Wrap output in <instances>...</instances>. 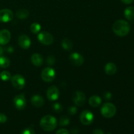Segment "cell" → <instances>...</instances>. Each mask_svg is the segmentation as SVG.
Listing matches in <instances>:
<instances>
[{"label": "cell", "instance_id": "1f68e13d", "mask_svg": "<svg viewBox=\"0 0 134 134\" xmlns=\"http://www.w3.org/2000/svg\"><path fill=\"white\" fill-rule=\"evenodd\" d=\"M56 134H69V132L66 129H60L56 132Z\"/></svg>", "mask_w": 134, "mask_h": 134}, {"label": "cell", "instance_id": "7402d4cb", "mask_svg": "<svg viewBox=\"0 0 134 134\" xmlns=\"http://www.w3.org/2000/svg\"><path fill=\"white\" fill-rule=\"evenodd\" d=\"M10 60L8 58L3 56H0V68H7L10 65Z\"/></svg>", "mask_w": 134, "mask_h": 134}, {"label": "cell", "instance_id": "e0dca14e", "mask_svg": "<svg viewBox=\"0 0 134 134\" xmlns=\"http://www.w3.org/2000/svg\"><path fill=\"white\" fill-rule=\"evenodd\" d=\"M105 71L109 75H113L117 71V68L113 63H108L105 66Z\"/></svg>", "mask_w": 134, "mask_h": 134}, {"label": "cell", "instance_id": "d590c367", "mask_svg": "<svg viewBox=\"0 0 134 134\" xmlns=\"http://www.w3.org/2000/svg\"><path fill=\"white\" fill-rule=\"evenodd\" d=\"M13 48L12 47H8L7 48H6V51H7V52H13Z\"/></svg>", "mask_w": 134, "mask_h": 134}, {"label": "cell", "instance_id": "f546056e", "mask_svg": "<svg viewBox=\"0 0 134 134\" xmlns=\"http://www.w3.org/2000/svg\"><path fill=\"white\" fill-rule=\"evenodd\" d=\"M103 98L106 100H110L111 99V98H112V94H111V93L110 92H105L103 94Z\"/></svg>", "mask_w": 134, "mask_h": 134}, {"label": "cell", "instance_id": "ba28073f", "mask_svg": "<svg viewBox=\"0 0 134 134\" xmlns=\"http://www.w3.org/2000/svg\"><path fill=\"white\" fill-rule=\"evenodd\" d=\"M14 107L18 110H23L26 106V100L24 94H18L13 99Z\"/></svg>", "mask_w": 134, "mask_h": 134}, {"label": "cell", "instance_id": "52a82bcc", "mask_svg": "<svg viewBox=\"0 0 134 134\" xmlns=\"http://www.w3.org/2000/svg\"><path fill=\"white\" fill-rule=\"evenodd\" d=\"M80 120L84 125H90L94 121V115L90 111L85 110L81 113Z\"/></svg>", "mask_w": 134, "mask_h": 134}, {"label": "cell", "instance_id": "277c9868", "mask_svg": "<svg viewBox=\"0 0 134 134\" xmlns=\"http://www.w3.org/2000/svg\"><path fill=\"white\" fill-rule=\"evenodd\" d=\"M10 81H11V84L13 87L18 90H22L25 87V85H26V80L24 77L21 75H15L11 77Z\"/></svg>", "mask_w": 134, "mask_h": 134}, {"label": "cell", "instance_id": "4dcf8cb0", "mask_svg": "<svg viewBox=\"0 0 134 134\" xmlns=\"http://www.w3.org/2000/svg\"><path fill=\"white\" fill-rule=\"evenodd\" d=\"M7 120V117L3 113H0V123H5Z\"/></svg>", "mask_w": 134, "mask_h": 134}, {"label": "cell", "instance_id": "5b68a950", "mask_svg": "<svg viewBox=\"0 0 134 134\" xmlns=\"http://www.w3.org/2000/svg\"><path fill=\"white\" fill-rule=\"evenodd\" d=\"M42 79L46 82H51L54 81L56 77L54 69L52 68H45L43 69L41 74Z\"/></svg>", "mask_w": 134, "mask_h": 134}, {"label": "cell", "instance_id": "3957f363", "mask_svg": "<svg viewBox=\"0 0 134 134\" xmlns=\"http://www.w3.org/2000/svg\"><path fill=\"white\" fill-rule=\"evenodd\" d=\"M116 113V108L115 105L111 103H106L101 109V113L105 118H112Z\"/></svg>", "mask_w": 134, "mask_h": 134}, {"label": "cell", "instance_id": "8992f818", "mask_svg": "<svg viewBox=\"0 0 134 134\" xmlns=\"http://www.w3.org/2000/svg\"><path fill=\"white\" fill-rule=\"evenodd\" d=\"M39 41L44 45H50L54 41V37L50 33L47 31H41L37 36Z\"/></svg>", "mask_w": 134, "mask_h": 134}, {"label": "cell", "instance_id": "44dd1931", "mask_svg": "<svg viewBox=\"0 0 134 134\" xmlns=\"http://www.w3.org/2000/svg\"><path fill=\"white\" fill-rule=\"evenodd\" d=\"M62 47L66 51H71L73 48V43L69 39H64L62 41Z\"/></svg>", "mask_w": 134, "mask_h": 134}, {"label": "cell", "instance_id": "d6a6232c", "mask_svg": "<svg viewBox=\"0 0 134 134\" xmlns=\"http://www.w3.org/2000/svg\"><path fill=\"white\" fill-rule=\"evenodd\" d=\"M93 134H104V132L101 129H96L93 131Z\"/></svg>", "mask_w": 134, "mask_h": 134}, {"label": "cell", "instance_id": "4316f807", "mask_svg": "<svg viewBox=\"0 0 134 134\" xmlns=\"http://www.w3.org/2000/svg\"><path fill=\"white\" fill-rule=\"evenodd\" d=\"M47 63L48 65L52 66L55 63V58L54 56H48L47 58Z\"/></svg>", "mask_w": 134, "mask_h": 134}, {"label": "cell", "instance_id": "603a6c76", "mask_svg": "<svg viewBox=\"0 0 134 134\" xmlns=\"http://www.w3.org/2000/svg\"><path fill=\"white\" fill-rule=\"evenodd\" d=\"M41 29V26L39 23H37V22H34L30 26V30L34 34H37L40 31Z\"/></svg>", "mask_w": 134, "mask_h": 134}, {"label": "cell", "instance_id": "2e32d148", "mask_svg": "<svg viewBox=\"0 0 134 134\" xmlns=\"http://www.w3.org/2000/svg\"><path fill=\"white\" fill-rule=\"evenodd\" d=\"M31 62L35 66L40 67L43 64V58L39 54H34L31 57Z\"/></svg>", "mask_w": 134, "mask_h": 134}, {"label": "cell", "instance_id": "e575fe53", "mask_svg": "<svg viewBox=\"0 0 134 134\" xmlns=\"http://www.w3.org/2000/svg\"><path fill=\"white\" fill-rule=\"evenodd\" d=\"M121 1L122 3H124V4H131L133 1V0H121Z\"/></svg>", "mask_w": 134, "mask_h": 134}, {"label": "cell", "instance_id": "484cf974", "mask_svg": "<svg viewBox=\"0 0 134 134\" xmlns=\"http://www.w3.org/2000/svg\"><path fill=\"white\" fill-rule=\"evenodd\" d=\"M52 108L55 112L60 113L63 109V107L60 103H54L52 105Z\"/></svg>", "mask_w": 134, "mask_h": 134}, {"label": "cell", "instance_id": "8fae6325", "mask_svg": "<svg viewBox=\"0 0 134 134\" xmlns=\"http://www.w3.org/2000/svg\"><path fill=\"white\" fill-rule=\"evenodd\" d=\"M47 98L51 101L57 100L60 96V91L55 86H51L48 88L47 92Z\"/></svg>", "mask_w": 134, "mask_h": 134}, {"label": "cell", "instance_id": "ac0fdd59", "mask_svg": "<svg viewBox=\"0 0 134 134\" xmlns=\"http://www.w3.org/2000/svg\"><path fill=\"white\" fill-rule=\"evenodd\" d=\"M124 16L127 20L132 21L134 20V7H128L124 10Z\"/></svg>", "mask_w": 134, "mask_h": 134}, {"label": "cell", "instance_id": "ffe728a7", "mask_svg": "<svg viewBox=\"0 0 134 134\" xmlns=\"http://www.w3.org/2000/svg\"><path fill=\"white\" fill-rule=\"evenodd\" d=\"M29 14H30V13H29V11L27 9H20L17 10L16 13V17L18 19L24 20L28 17Z\"/></svg>", "mask_w": 134, "mask_h": 134}, {"label": "cell", "instance_id": "83f0119b", "mask_svg": "<svg viewBox=\"0 0 134 134\" xmlns=\"http://www.w3.org/2000/svg\"><path fill=\"white\" fill-rule=\"evenodd\" d=\"M77 111V107H76L75 106H71V107H69V109H68V113L70 115H75Z\"/></svg>", "mask_w": 134, "mask_h": 134}, {"label": "cell", "instance_id": "9c48e42d", "mask_svg": "<svg viewBox=\"0 0 134 134\" xmlns=\"http://www.w3.org/2000/svg\"><path fill=\"white\" fill-rule=\"evenodd\" d=\"M73 101L77 106H82L86 103V96L82 92L77 91L73 94Z\"/></svg>", "mask_w": 134, "mask_h": 134}, {"label": "cell", "instance_id": "cb8c5ba5", "mask_svg": "<svg viewBox=\"0 0 134 134\" xmlns=\"http://www.w3.org/2000/svg\"><path fill=\"white\" fill-rule=\"evenodd\" d=\"M70 122V120H69V118L67 116H62L60 119V122H59V124H60V126H68V124Z\"/></svg>", "mask_w": 134, "mask_h": 134}, {"label": "cell", "instance_id": "5bb4252c", "mask_svg": "<svg viewBox=\"0 0 134 134\" xmlns=\"http://www.w3.org/2000/svg\"><path fill=\"white\" fill-rule=\"evenodd\" d=\"M11 35L9 30H2L0 31V45H5L9 43Z\"/></svg>", "mask_w": 134, "mask_h": 134}, {"label": "cell", "instance_id": "4fadbf2b", "mask_svg": "<svg viewBox=\"0 0 134 134\" xmlns=\"http://www.w3.org/2000/svg\"><path fill=\"white\" fill-rule=\"evenodd\" d=\"M18 43L21 48H24V49H27L31 46V39L27 35L23 34V35H21L19 36L18 39Z\"/></svg>", "mask_w": 134, "mask_h": 134}, {"label": "cell", "instance_id": "d6986e66", "mask_svg": "<svg viewBox=\"0 0 134 134\" xmlns=\"http://www.w3.org/2000/svg\"><path fill=\"white\" fill-rule=\"evenodd\" d=\"M102 103V99L98 96H92L89 99V104L93 107H98Z\"/></svg>", "mask_w": 134, "mask_h": 134}, {"label": "cell", "instance_id": "f1b7e54d", "mask_svg": "<svg viewBox=\"0 0 134 134\" xmlns=\"http://www.w3.org/2000/svg\"><path fill=\"white\" fill-rule=\"evenodd\" d=\"M21 134H35V131L33 128H26L25 130H24L22 131V132L21 133Z\"/></svg>", "mask_w": 134, "mask_h": 134}, {"label": "cell", "instance_id": "6da1fadb", "mask_svg": "<svg viewBox=\"0 0 134 134\" xmlns=\"http://www.w3.org/2000/svg\"><path fill=\"white\" fill-rule=\"evenodd\" d=\"M113 31L118 36L124 37L129 34L130 31V26L127 21L119 20L114 23L113 26Z\"/></svg>", "mask_w": 134, "mask_h": 134}, {"label": "cell", "instance_id": "d4e9b609", "mask_svg": "<svg viewBox=\"0 0 134 134\" xmlns=\"http://www.w3.org/2000/svg\"><path fill=\"white\" fill-rule=\"evenodd\" d=\"M0 77H1V79L3 81H7L9 80H10L11 79V75H10V73L9 71H2L0 74Z\"/></svg>", "mask_w": 134, "mask_h": 134}, {"label": "cell", "instance_id": "836d02e7", "mask_svg": "<svg viewBox=\"0 0 134 134\" xmlns=\"http://www.w3.org/2000/svg\"><path fill=\"white\" fill-rule=\"evenodd\" d=\"M71 132L72 134H78L79 132V130L77 128H75H75H71Z\"/></svg>", "mask_w": 134, "mask_h": 134}, {"label": "cell", "instance_id": "7a4b0ae2", "mask_svg": "<svg viewBox=\"0 0 134 134\" xmlns=\"http://www.w3.org/2000/svg\"><path fill=\"white\" fill-rule=\"evenodd\" d=\"M40 126L46 132L53 131L57 126V120L51 115H46L43 116L40 121Z\"/></svg>", "mask_w": 134, "mask_h": 134}, {"label": "cell", "instance_id": "7c38bea8", "mask_svg": "<svg viewBox=\"0 0 134 134\" xmlns=\"http://www.w3.org/2000/svg\"><path fill=\"white\" fill-rule=\"evenodd\" d=\"M69 60L73 65L77 67L82 65L85 61L83 56L80 54L79 53H77V52L72 53L69 56Z\"/></svg>", "mask_w": 134, "mask_h": 134}, {"label": "cell", "instance_id": "30bf717a", "mask_svg": "<svg viewBox=\"0 0 134 134\" xmlns=\"http://www.w3.org/2000/svg\"><path fill=\"white\" fill-rule=\"evenodd\" d=\"M13 16L14 14L10 9H4L0 10V22H9L13 20Z\"/></svg>", "mask_w": 134, "mask_h": 134}, {"label": "cell", "instance_id": "8d00e7d4", "mask_svg": "<svg viewBox=\"0 0 134 134\" xmlns=\"http://www.w3.org/2000/svg\"><path fill=\"white\" fill-rule=\"evenodd\" d=\"M3 54V48L0 46V56H2Z\"/></svg>", "mask_w": 134, "mask_h": 134}, {"label": "cell", "instance_id": "9a60e30c", "mask_svg": "<svg viewBox=\"0 0 134 134\" xmlns=\"http://www.w3.org/2000/svg\"><path fill=\"white\" fill-rule=\"evenodd\" d=\"M31 103L36 107H41L44 105V101L43 97L39 95H34L31 99Z\"/></svg>", "mask_w": 134, "mask_h": 134}]
</instances>
